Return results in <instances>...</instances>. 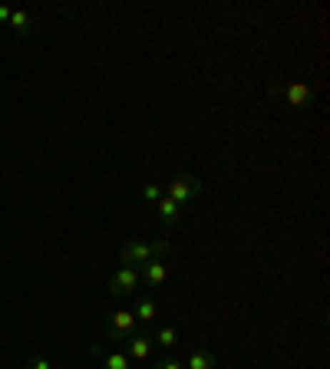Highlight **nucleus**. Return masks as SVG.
<instances>
[{
  "instance_id": "f257e3e1",
  "label": "nucleus",
  "mask_w": 330,
  "mask_h": 369,
  "mask_svg": "<svg viewBox=\"0 0 330 369\" xmlns=\"http://www.w3.org/2000/svg\"><path fill=\"white\" fill-rule=\"evenodd\" d=\"M169 251L172 248H169L165 241H126L119 248V261L126 267H142V264H149V261L165 258Z\"/></svg>"
},
{
  "instance_id": "f03ea898",
  "label": "nucleus",
  "mask_w": 330,
  "mask_h": 369,
  "mask_svg": "<svg viewBox=\"0 0 330 369\" xmlns=\"http://www.w3.org/2000/svg\"><path fill=\"white\" fill-rule=\"evenodd\" d=\"M139 287H142L139 267H126V264H122L119 271L113 274V280H109V297H113V300H126V297H132Z\"/></svg>"
},
{
  "instance_id": "7ed1b4c3",
  "label": "nucleus",
  "mask_w": 330,
  "mask_h": 369,
  "mask_svg": "<svg viewBox=\"0 0 330 369\" xmlns=\"http://www.w3.org/2000/svg\"><path fill=\"white\" fill-rule=\"evenodd\" d=\"M201 195V181L195 175H175L169 185H165V198H172L175 205H189L191 198Z\"/></svg>"
},
{
  "instance_id": "20e7f679",
  "label": "nucleus",
  "mask_w": 330,
  "mask_h": 369,
  "mask_svg": "<svg viewBox=\"0 0 330 369\" xmlns=\"http://www.w3.org/2000/svg\"><path fill=\"white\" fill-rule=\"evenodd\" d=\"M136 313L132 310H116L113 317H109V340H113V346H122L126 340H129L132 333H136Z\"/></svg>"
},
{
  "instance_id": "39448f33",
  "label": "nucleus",
  "mask_w": 330,
  "mask_h": 369,
  "mask_svg": "<svg viewBox=\"0 0 330 369\" xmlns=\"http://www.w3.org/2000/svg\"><path fill=\"white\" fill-rule=\"evenodd\" d=\"M89 353L103 363V369H132V360L113 343H93L89 346Z\"/></svg>"
},
{
  "instance_id": "423d86ee",
  "label": "nucleus",
  "mask_w": 330,
  "mask_h": 369,
  "mask_svg": "<svg viewBox=\"0 0 330 369\" xmlns=\"http://www.w3.org/2000/svg\"><path fill=\"white\" fill-rule=\"evenodd\" d=\"M152 346H156V340L149 333H142V330H136V333L122 343V353L129 356V360H136V363H149L152 360Z\"/></svg>"
},
{
  "instance_id": "0eeeda50",
  "label": "nucleus",
  "mask_w": 330,
  "mask_h": 369,
  "mask_svg": "<svg viewBox=\"0 0 330 369\" xmlns=\"http://www.w3.org/2000/svg\"><path fill=\"white\" fill-rule=\"evenodd\" d=\"M281 96H284L287 106L304 109V106L314 103V86H311V83H284V86H281Z\"/></svg>"
},
{
  "instance_id": "6e6552de",
  "label": "nucleus",
  "mask_w": 330,
  "mask_h": 369,
  "mask_svg": "<svg viewBox=\"0 0 330 369\" xmlns=\"http://www.w3.org/2000/svg\"><path fill=\"white\" fill-rule=\"evenodd\" d=\"M139 277H142V283H146V287H162V283L169 280V267H165L162 258H159V261H149V264H142Z\"/></svg>"
},
{
  "instance_id": "1a4fd4ad",
  "label": "nucleus",
  "mask_w": 330,
  "mask_h": 369,
  "mask_svg": "<svg viewBox=\"0 0 330 369\" xmlns=\"http://www.w3.org/2000/svg\"><path fill=\"white\" fill-rule=\"evenodd\" d=\"M156 218L162 224H169V228H172V224H179V218H182V205H175L172 198H159L156 201Z\"/></svg>"
},
{
  "instance_id": "9d476101",
  "label": "nucleus",
  "mask_w": 330,
  "mask_h": 369,
  "mask_svg": "<svg viewBox=\"0 0 330 369\" xmlns=\"http://www.w3.org/2000/svg\"><path fill=\"white\" fill-rule=\"evenodd\" d=\"M132 313H136V320H139V323H152V320L159 317V307H156V300H152V297H139Z\"/></svg>"
},
{
  "instance_id": "9b49d317",
  "label": "nucleus",
  "mask_w": 330,
  "mask_h": 369,
  "mask_svg": "<svg viewBox=\"0 0 330 369\" xmlns=\"http://www.w3.org/2000/svg\"><path fill=\"white\" fill-rule=\"evenodd\" d=\"M10 26L17 30V34H24V36H30L36 30V20L30 17V14H24V10H14L10 14Z\"/></svg>"
},
{
  "instance_id": "f8f14e48",
  "label": "nucleus",
  "mask_w": 330,
  "mask_h": 369,
  "mask_svg": "<svg viewBox=\"0 0 330 369\" xmlns=\"http://www.w3.org/2000/svg\"><path fill=\"white\" fill-rule=\"evenodd\" d=\"M185 369H215V356H211L209 350H191Z\"/></svg>"
},
{
  "instance_id": "ddd939ff",
  "label": "nucleus",
  "mask_w": 330,
  "mask_h": 369,
  "mask_svg": "<svg viewBox=\"0 0 330 369\" xmlns=\"http://www.w3.org/2000/svg\"><path fill=\"white\" fill-rule=\"evenodd\" d=\"M156 343L165 346V350H172V346L179 343V326H162V330L156 333Z\"/></svg>"
},
{
  "instance_id": "4468645a",
  "label": "nucleus",
  "mask_w": 330,
  "mask_h": 369,
  "mask_svg": "<svg viewBox=\"0 0 330 369\" xmlns=\"http://www.w3.org/2000/svg\"><path fill=\"white\" fill-rule=\"evenodd\" d=\"M162 195H165V188H162V185H156V181L142 188V198H146L149 205H156V201H159V198H162Z\"/></svg>"
},
{
  "instance_id": "2eb2a0df",
  "label": "nucleus",
  "mask_w": 330,
  "mask_h": 369,
  "mask_svg": "<svg viewBox=\"0 0 330 369\" xmlns=\"http://www.w3.org/2000/svg\"><path fill=\"white\" fill-rule=\"evenodd\" d=\"M152 369H185L179 360H152Z\"/></svg>"
},
{
  "instance_id": "dca6fc26",
  "label": "nucleus",
  "mask_w": 330,
  "mask_h": 369,
  "mask_svg": "<svg viewBox=\"0 0 330 369\" xmlns=\"http://www.w3.org/2000/svg\"><path fill=\"white\" fill-rule=\"evenodd\" d=\"M30 369H53V363L46 360L44 353H40V356H34V360H30Z\"/></svg>"
},
{
  "instance_id": "f3484780",
  "label": "nucleus",
  "mask_w": 330,
  "mask_h": 369,
  "mask_svg": "<svg viewBox=\"0 0 330 369\" xmlns=\"http://www.w3.org/2000/svg\"><path fill=\"white\" fill-rule=\"evenodd\" d=\"M10 14H14L10 7H0V24H10Z\"/></svg>"
}]
</instances>
